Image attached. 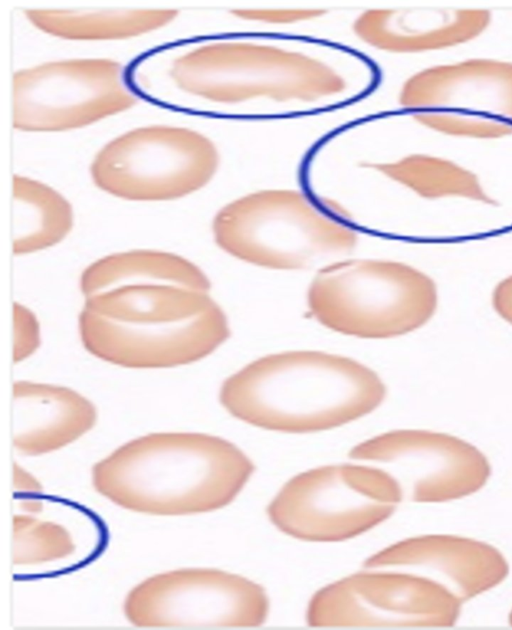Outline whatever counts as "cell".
I'll return each instance as SVG.
<instances>
[{
    "mask_svg": "<svg viewBox=\"0 0 512 630\" xmlns=\"http://www.w3.org/2000/svg\"><path fill=\"white\" fill-rule=\"evenodd\" d=\"M13 127L27 132L81 128L123 112L137 98L122 65L89 58L46 62L13 74Z\"/></svg>",
    "mask_w": 512,
    "mask_h": 630,
    "instance_id": "obj_10",
    "label": "cell"
},
{
    "mask_svg": "<svg viewBox=\"0 0 512 630\" xmlns=\"http://www.w3.org/2000/svg\"><path fill=\"white\" fill-rule=\"evenodd\" d=\"M86 297L128 285H172L209 292L207 275L190 260L166 251L138 249L113 253L87 266L80 277Z\"/></svg>",
    "mask_w": 512,
    "mask_h": 630,
    "instance_id": "obj_18",
    "label": "cell"
},
{
    "mask_svg": "<svg viewBox=\"0 0 512 630\" xmlns=\"http://www.w3.org/2000/svg\"><path fill=\"white\" fill-rule=\"evenodd\" d=\"M215 242L233 257L257 266L298 270L351 251L357 234L305 194L266 189L223 206L212 223Z\"/></svg>",
    "mask_w": 512,
    "mask_h": 630,
    "instance_id": "obj_5",
    "label": "cell"
},
{
    "mask_svg": "<svg viewBox=\"0 0 512 630\" xmlns=\"http://www.w3.org/2000/svg\"><path fill=\"white\" fill-rule=\"evenodd\" d=\"M254 471L235 444L199 432H156L132 439L96 462L95 491L136 513L183 516L229 505Z\"/></svg>",
    "mask_w": 512,
    "mask_h": 630,
    "instance_id": "obj_1",
    "label": "cell"
},
{
    "mask_svg": "<svg viewBox=\"0 0 512 630\" xmlns=\"http://www.w3.org/2000/svg\"><path fill=\"white\" fill-rule=\"evenodd\" d=\"M216 305L205 291L172 285H128L86 297L83 309L108 321L141 325L188 321Z\"/></svg>",
    "mask_w": 512,
    "mask_h": 630,
    "instance_id": "obj_17",
    "label": "cell"
},
{
    "mask_svg": "<svg viewBox=\"0 0 512 630\" xmlns=\"http://www.w3.org/2000/svg\"><path fill=\"white\" fill-rule=\"evenodd\" d=\"M365 568H389L424 576L462 604L501 584L509 564L493 545L451 534L409 537L373 553Z\"/></svg>",
    "mask_w": 512,
    "mask_h": 630,
    "instance_id": "obj_13",
    "label": "cell"
},
{
    "mask_svg": "<svg viewBox=\"0 0 512 630\" xmlns=\"http://www.w3.org/2000/svg\"><path fill=\"white\" fill-rule=\"evenodd\" d=\"M336 580L309 600L312 627L421 628L453 626L462 603L436 582L389 568H366Z\"/></svg>",
    "mask_w": 512,
    "mask_h": 630,
    "instance_id": "obj_9",
    "label": "cell"
},
{
    "mask_svg": "<svg viewBox=\"0 0 512 630\" xmlns=\"http://www.w3.org/2000/svg\"><path fill=\"white\" fill-rule=\"evenodd\" d=\"M354 460L382 464L398 481L403 499L443 503L470 496L491 475L487 457L473 444L450 434L397 429L355 445Z\"/></svg>",
    "mask_w": 512,
    "mask_h": 630,
    "instance_id": "obj_11",
    "label": "cell"
},
{
    "mask_svg": "<svg viewBox=\"0 0 512 630\" xmlns=\"http://www.w3.org/2000/svg\"><path fill=\"white\" fill-rule=\"evenodd\" d=\"M219 166L215 144L188 128L151 125L103 146L90 173L106 193L131 201H167L207 185Z\"/></svg>",
    "mask_w": 512,
    "mask_h": 630,
    "instance_id": "obj_7",
    "label": "cell"
},
{
    "mask_svg": "<svg viewBox=\"0 0 512 630\" xmlns=\"http://www.w3.org/2000/svg\"><path fill=\"white\" fill-rule=\"evenodd\" d=\"M495 311L512 325V275L500 281L492 294Z\"/></svg>",
    "mask_w": 512,
    "mask_h": 630,
    "instance_id": "obj_26",
    "label": "cell"
},
{
    "mask_svg": "<svg viewBox=\"0 0 512 630\" xmlns=\"http://www.w3.org/2000/svg\"><path fill=\"white\" fill-rule=\"evenodd\" d=\"M307 303L323 326L350 336L384 339L425 325L438 306L435 282L401 262L351 259L321 268Z\"/></svg>",
    "mask_w": 512,
    "mask_h": 630,
    "instance_id": "obj_4",
    "label": "cell"
},
{
    "mask_svg": "<svg viewBox=\"0 0 512 630\" xmlns=\"http://www.w3.org/2000/svg\"><path fill=\"white\" fill-rule=\"evenodd\" d=\"M81 342L93 356L125 368L162 369L197 362L230 335L219 305L188 321L166 324H122L81 310Z\"/></svg>",
    "mask_w": 512,
    "mask_h": 630,
    "instance_id": "obj_12",
    "label": "cell"
},
{
    "mask_svg": "<svg viewBox=\"0 0 512 630\" xmlns=\"http://www.w3.org/2000/svg\"><path fill=\"white\" fill-rule=\"evenodd\" d=\"M96 422L94 404L71 388L27 380L13 384L11 437L21 455L57 451L81 438Z\"/></svg>",
    "mask_w": 512,
    "mask_h": 630,
    "instance_id": "obj_16",
    "label": "cell"
},
{
    "mask_svg": "<svg viewBox=\"0 0 512 630\" xmlns=\"http://www.w3.org/2000/svg\"><path fill=\"white\" fill-rule=\"evenodd\" d=\"M234 17L247 22L266 25H295L318 20L327 11L323 8H236Z\"/></svg>",
    "mask_w": 512,
    "mask_h": 630,
    "instance_id": "obj_24",
    "label": "cell"
},
{
    "mask_svg": "<svg viewBox=\"0 0 512 630\" xmlns=\"http://www.w3.org/2000/svg\"><path fill=\"white\" fill-rule=\"evenodd\" d=\"M508 621H509V624L512 626V609H511V611L509 613Z\"/></svg>",
    "mask_w": 512,
    "mask_h": 630,
    "instance_id": "obj_28",
    "label": "cell"
},
{
    "mask_svg": "<svg viewBox=\"0 0 512 630\" xmlns=\"http://www.w3.org/2000/svg\"><path fill=\"white\" fill-rule=\"evenodd\" d=\"M13 486L16 492L38 493L41 492L40 482L19 464L13 465Z\"/></svg>",
    "mask_w": 512,
    "mask_h": 630,
    "instance_id": "obj_27",
    "label": "cell"
},
{
    "mask_svg": "<svg viewBox=\"0 0 512 630\" xmlns=\"http://www.w3.org/2000/svg\"><path fill=\"white\" fill-rule=\"evenodd\" d=\"M140 628H250L261 626L269 599L258 583L214 568H183L150 576L123 603Z\"/></svg>",
    "mask_w": 512,
    "mask_h": 630,
    "instance_id": "obj_8",
    "label": "cell"
},
{
    "mask_svg": "<svg viewBox=\"0 0 512 630\" xmlns=\"http://www.w3.org/2000/svg\"><path fill=\"white\" fill-rule=\"evenodd\" d=\"M385 395L377 373L356 360L320 351H287L261 357L229 376L219 400L247 424L312 433L371 413Z\"/></svg>",
    "mask_w": 512,
    "mask_h": 630,
    "instance_id": "obj_2",
    "label": "cell"
},
{
    "mask_svg": "<svg viewBox=\"0 0 512 630\" xmlns=\"http://www.w3.org/2000/svg\"><path fill=\"white\" fill-rule=\"evenodd\" d=\"M490 22V11L483 9L371 8L354 19L352 31L378 51L415 54L466 43L482 34Z\"/></svg>",
    "mask_w": 512,
    "mask_h": 630,
    "instance_id": "obj_15",
    "label": "cell"
},
{
    "mask_svg": "<svg viewBox=\"0 0 512 630\" xmlns=\"http://www.w3.org/2000/svg\"><path fill=\"white\" fill-rule=\"evenodd\" d=\"M41 343L40 324L35 314L21 303L13 304V360L20 363L32 356Z\"/></svg>",
    "mask_w": 512,
    "mask_h": 630,
    "instance_id": "obj_25",
    "label": "cell"
},
{
    "mask_svg": "<svg viewBox=\"0 0 512 630\" xmlns=\"http://www.w3.org/2000/svg\"><path fill=\"white\" fill-rule=\"evenodd\" d=\"M13 253L27 255L61 242L73 226L70 203L52 187L13 176Z\"/></svg>",
    "mask_w": 512,
    "mask_h": 630,
    "instance_id": "obj_20",
    "label": "cell"
},
{
    "mask_svg": "<svg viewBox=\"0 0 512 630\" xmlns=\"http://www.w3.org/2000/svg\"><path fill=\"white\" fill-rule=\"evenodd\" d=\"M25 16L42 32L67 40H119L162 28L176 9L67 10L26 9Z\"/></svg>",
    "mask_w": 512,
    "mask_h": 630,
    "instance_id": "obj_19",
    "label": "cell"
},
{
    "mask_svg": "<svg viewBox=\"0 0 512 630\" xmlns=\"http://www.w3.org/2000/svg\"><path fill=\"white\" fill-rule=\"evenodd\" d=\"M170 76L182 91L219 104H313L348 88L337 69L314 55L245 40L199 46L173 61Z\"/></svg>",
    "mask_w": 512,
    "mask_h": 630,
    "instance_id": "obj_3",
    "label": "cell"
},
{
    "mask_svg": "<svg viewBox=\"0 0 512 630\" xmlns=\"http://www.w3.org/2000/svg\"><path fill=\"white\" fill-rule=\"evenodd\" d=\"M365 166L425 199L453 197L486 205L497 204L475 173L445 158L410 154L394 161L366 163Z\"/></svg>",
    "mask_w": 512,
    "mask_h": 630,
    "instance_id": "obj_21",
    "label": "cell"
},
{
    "mask_svg": "<svg viewBox=\"0 0 512 630\" xmlns=\"http://www.w3.org/2000/svg\"><path fill=\"white\" fill-rule=\"evenodd\" d=\"M398 102L413 114L443 112L512 125V62L469 59L425 68L405 80Z\"/></svg>",
    "mask_w": 512,
    "mask_h": 630,
    "instance_id": "obj_14",
    "label": "cell"
},
{
    "mask_svg": "<svg viewBox=\"0 0 512 630\" xmlns=\"http://www.w3.org/2000/svg\"><path fill=\"white\" fill-rule=\"evenodd\" d=\"M75 548L70 532L61 524L30 515L13 516V565L31 566L65 559Z\"/></svg>",
    "mask_w": 512,
    "mask_h": 630,
    "instance_id": "obj_22",
    "label": "cell"
},
{
    "mask_svg": "<svg viewBox=\"0 0 512 630\" xmlns=\"http://www.w3.org/2000/svg\"><path fill=\"white\" fill-rule=\"evenodd\" d=\"M403 500L396 478L364 464H334L288 480L267 507L274 526L310 542H339L386 521Z\"/></svg>",
    "mask_w": 512,
    "mask_h": 630,
    "instance_id": "obj_6",
    "label": "cell"
},
{
    "mask_svg": "<svg viewBox=\"0 0 512 630\" xmlns=\"http://www.w3.org/2000/svg\"><path fill=\"white\" fill-rule=\"evenodd\" d=\"M414 120L420 125L450 136L476 139H497L512 135V125L452 113H414Z\"/></svg>",
    "mask_w": 512,
    "mask_h": 630,
    "instance_id": "obj_23",
    "label": "cell"
}]
</instances>
